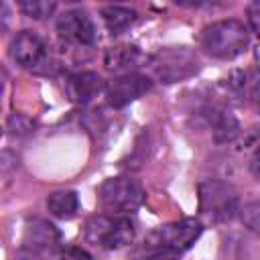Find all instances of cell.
I'll list each match as a JSON object with an SVG mask.
<instances>
[{
    "instance_id": "5b68a950",
    "label": "cell",
    "mask_w": 260,
    "mask_h": 260,
    "mask_svg": "<svg viewBox=\"0 0 260 260\" xmlns=\"http://www.w3.org/2000/svg\"><path fill=\"white\" fill-rule=\"evenodd\" d=\"M199 195V213L213 223L230 221L234 215L240 213V197L238 191L223 181H203L197 189Z\"/></svg>"
},
{
    "instance_id": "5bb4252c",
    "label": "cell",
    "mask_w": 260,
    "mask_h": 260,
    "mask_svg": "<svg viewBox=\"0 0 260 260\" xmlns=\"http://www.w3.org/2000/svg\"><path fill=\"white\" fill-rule=\"evenodd\" d=\"M102 18H104V24L108 26V30L112 35H120V32H124L126 28H130L134 24L136 10H132L128 6L112 4V6H104L102 8Z\"/></svg>"
},
{
    "instance_id": "9a60e30c",
    "label": "cell",
    "mask_w": 260,
    "mask_h": 260,
    "mask_svg": "<svg viewBox=\"0 0 260 260\" xmlns=\"http://www.w3.org/2000/svg\"><path fill=\"white\" fill-rule=\"evenodd\" d=\"M57 4L55 2H47V0H24V2H18V10L28 16V18H35V20H45L49 16H53Z\"/></svg>"
},
{
    "instance_id": "52a82bcc",
    "label": "cell",
    "mask_w": 260,
    "mask_h": 260,
    "mask_svg": "<svg viewBox=\"0 0 260 260\" xmlns=\"http://www.w3.org/2000/svg\"><path fill=\"white\" fill-rule=\"evenodd\" d=\"M152 89V79L144 73H136V71H130V73H120L116 77H112L108 83H106V100L110 106L114 108H124L128 106L130 102L142 98L144 93H148Z\"/></svg>"
},
{
    "instance_id": "8fae6325",
    "label": "cell",
    "mask_w": 260,
    "mask_h": 260,
    "mask_svg": "<svg viewBox=\"0 0 260 260\" xmlns=\"http://www.w3.org/2000/svg\"><path fill=\"white\" fill-rule=\"evenodd\" d=\"M59 238L61 234L53 223H49L47 219H32L26 223L22 244H24V250L30 254H43V252L51 254L57 248Z\"/></svg>"
},
{
    "instance_id": "ffe728a7",
    "label": "cell",
    "mask_w": 260,
    "mask_h": 260,
    "mask_svg": "<svg viewBox=\"0 0 260 260\" xmlns=\"http://www.w3.org/2000/svg\"><path fill=\"white\" fill-rule=\"evenodd\" d=\"M248 100L252 102L254 110L260 114V79H254V81H252L250 91H248Z\"/></svg>"
},
{
    "instance_id": "9c48e42d",
    "label": "cell",
    "mask_w": 260,
    "mask_h": 260,
    "mask_svg": "<svg viewBox=\"0 0 260 260\" xmlns=\"http://www.w3.org/2000/svg\"><path fill=\"white\" fill-rule=\"evenodd\" d=\"M57 32L61 39L73 45H93L95 43V24L91 16L81 8L65 10L57 18Z\"/></svg>"
},
{
    "instance_id": "7a4b0ae2",
    "label": "cell",
    "mask_w": 260,
    "mask_h": 260,
    "mask_svg": "<svg viewBox=\"0 0 260 260\" xmlns=\"http://www.w3.org/2000/svg\"><path fill=\"white\" fill-rule=\"evenodd\" d=\"M201 47L215 59H234L250 47V28L236 18L215 20L203 28Z\"/></svg>"
},
{
    "instance_id": "277c9868",
    "label": "cell",
    "mask_w": 260,
    "mask_h": 260,
    "mask_svg": "<svg viewBox=\"0 0 260 260\" xmlns=\"http://www.w3.org/2000/svg\"><path fill=\"white\" fill-rule=\"evenodd\" d=\"M98 199L106 213L128 215L144 203L146 191L136 179L120 175V177H110L100 185Z\"/></svg>"
},
{
    "instance_id": "30bf717a",
    "label": "cell",
    "mask_w": 260,
    "mask_h": 260,
    "mask_svg": "<svg viewBox=\"0 0 260 260\" xmlns=\"http://www.w3.org/2000/svg\"><path fill=\"white\" fill-rule=\"evenodd\" d=\"M106 89L104 79L93 73V71H79L67 77L65 81V95L69 98V102L77 104V106H85L91 100H95L102 91Z\"/></svg>"
},
{
    "instance_id": "4fadbf2b",
    "label": "cell",
    "mask_w": 260,
    "mask_h": 260,
    "mask_svg": "<svg viewBox=\"0 0 260 260\" xmlns=\"http://www.w3.org/2000/svg\"><path fill=\"white\" fill-rule=\"evenodd\" d=\"M47 209L53 217L71 219L79 211V197L71 189H59L47 195Z\"/></svg>"
},
{
    "instance_id": "ac0fdd59",
    "label": "cell",
    "mask_w": 260,
    "mask_h": 260,
    "mask_svg": "<svg viewBox=\"0 0 260 260\" xmlns=\"http://www.w3.org/2000/svg\"><path fill=\"white\" fill-rule=\"evenodd\" d=\"M8 128H10L12 134L22 136V134H30L32 128H35V124L26 116H22V114H12L10 120H8Z\"/></svg>"
},
{
    "instance_id": "7402d4cb",
    "label": "cell",
    "mask_w": 260,
    "mask_h": 260,
    "mask_svg": "<svg viewBox=\"0 0 260 260\" xmlns=\"http://www.w3.org/2000/svg\"><path fill=\"white\" fill-rule=\"evenodd\" d=\"M254 59H256V65H258V69H260V43H258L256 49H254Z\"/></svg>"
},
{
    "instance_id": "e0dca14e",
    "label": "cell",
    "mask_w": 260,
    "mask_h": 260,
    "mask_svg": "<svg viewBox=\"0 0 260 260\" xmlns=\"http://www.w3.org/2000/svg\"><path fill=\"white\" fill-rule=\"evenodd\" d=\"M49 260H91V256L79 246H59L49 254Z\"/></svg>"
},
{
    "instance_id": "ba28073f",
    "label": "cell",
    "mask_w": 260,
    "mask_h": 260,
    "mask_svg": "<svg viewBox=\"0 0 260 260\" xmlns=\"http://www.w3.org/2000/svg\"><path fill=\"white\" fill-rule=\"evenodd\" d=\"M10 57L24 69H39L49 61V47L37 32L20 30L10 43Z\"/></svg>"
},
{
    "instance_id": "7c38bea8",
    "label": "cell",
    "mask_w": 260,
    "mask_h": 260,
    "mask_svg": "<svg viewBox=\"0 0 260 260\" xmlns=\"http://www.w3.org/2000/svg\"><path fill=\"white\" fill-rule=\"evenodd\" d=\"M142 53L136 45H116L106 49L104 55V63L110 71H124V73H130V67L138 65Z\"/></svg>"
},
{
    "instance_id": "2e32d148",
    "label": "cell",
    "mask_w": 260,
    "mask_h": 260,
    "mask_svg": "<svg viewBox=\"0 0 260 260\" xmlns=\"http://www.w3.org/2000/svg\"><path fill=\"white\" fill-rule=\"evenodd\" d=\"M240 219L244 228H248L254 234H260V201H250L240 207Z\"/></svg>"
},
{
    "instance_id": "44dd1931",
    "label": "cell",
    "mask_w": 260,
    "mask_h": 260,
    "mask_svg": "<svg viewBox=\"0 0 260 260\" xmlns=\"http://www.w3.org/2000/svg\"><path fill=\"white\" fill-rule=\"evenodd\" d=\"M250 173L256 179H260V146H256V150L250 156Z\"/></svg>"
},
{
    "instance_id": "6da1fadb",
    "label": "cell",
    "mask_w": 260,
    "mask_h": 260,
    "mask_svg": "<svg viewBox=\"0 0 260 260\" xmlns=\"http://www.w3.org/2000/svg\"><path fill=\"white\" fill-rule=\"evenodd\" d=\"M203 234V223L197 217H183L171 223H165L152 230L142 246L140 258L142 260H177L185 254Z\"/></svg>"
},
{
    "instance_id": "d6986e66",
    "label": "cell",
    "mask_w": 260,
    "mask_h": 260,
    "mask_svg": "<svg viewBox=\"0 0 260 260\" xmlns=\"http://www.w3.org/2000/svg\"><path fill=\"white\" fill-rule=\"evenodd\" d=\"M246 18H248V28L260 37V0H254L246 6Z\"/></svg>"
},
{
    "instance_id": "8992f818",
    "label": "cell",
    "mask_w": 260,
    "mask_h": 260,
    "mask_svg": "<svg viewBox=\"0 0 260 260\" xmlns=\"http://www.w3.org/2000/svg\"><path fill=\"white\" fill-rule=\"evenodd\" d=\"M152 75L162 83H177L199 71V57L189 47H165L148 59Z\"/></svg>"
},
{
    "instance_id": "3957f363",
    "label": "cell",
    "mask_w": 260,
    "mask_h": 260,
    "mask_svg": "<svg viewBox=\"0 0 260 260\" xmlns=\"http://www.w3.org/2000/svg\"><path fill=\"white\" fill-rule=\"evenodd\" d=\"M136 228L128 215L98 213L85 221L83 238L87 244H93L104 250H116L128 246L134 240Z\"/></svg>"
}]
</instances>
